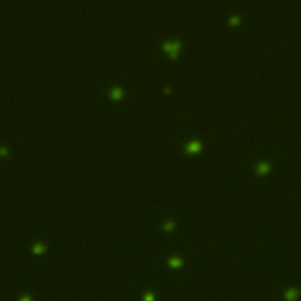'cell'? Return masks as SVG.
I'll return each mask as SVG.
<instances>
[{"label": "cell", "instance_id": "obj_1", "mask_svg": "<svg viewBox=\"0 0 301 301\" xmlns=\"http://www.w3.org/2000/svg\"><path fill=\"white\" fill-rule=\"evenodd\" d=\"M199 147H200V143H198V141H190V143H186V149L187 151H198L199 149Z\"/></svg>", "mask_w": 301, "mask_h": 301}, {"label": "cell", "instance_id": "obj_2", "mask_svg": "<svg viewBox=\"0 0 301 301\" xmlns=\"http://www.w3.org/2000/svg\"><path fill=\"white\" fill-rule=\"evenodd\" d=\"M120 94H121L120 88H118V87H113V88L111 90V95L113 96V98H119V96H120Z\"/></svg>", "mask_w": 301, "mask_h": 301}, {"label": "cell", "instance_id": "obj_3", "mask_svg": "<svg viewBox=\"0 0 301 301\" xmlns=\"http://www.w3.org/2000/svg\"><path fill=\"white\" fill-rule=\"evenodd\" d=\"M296 296H298V293H296V292H294V291L287 292V294H286V298H287V300H289V301L294 300Z\"/></svg>", "mask_w": 301, "mask_h": 301}, {"label": "cell", "instance_id": "obj_4", "mask_svg": "<svg viewBox=\"0 0 301 301\" xmlns=\"http://www.w3.org/2000/svg\"><path fill=\"white\" fill-rule=\"evenodd\" d=\"M44 251V247H42L41 243H35L34 245V247H33V252H35V253H40V252H42Z\"/></svg>", "mask_w": 301, "mask_h": 301}, {"label": "cell", "instance_id": "obj_5", "mask_svg": "<svg viewBox=\"0 0 301 301\" xmlns=\"http://www.w3.org/2000/svg\"><path fill=\"white\" fill-rule=\"evenodd\" d=\"M169 265H172V266H180L181 265V261L178 258H173V259L169 260Z\"/></svg>", "mask_w": 301, "mask_h": 301}, {"label": "cell", "instance_id": "obj_6", "mask_svg": "<svg viewBox=\"0 0 301 301\" xmlns=\"http://www.w3.org/2000/svg\"><path fill=\"white\" fill-rule=\"evenodd\" d=\"M145 301H154V298L151 293H148L147 295L145 296Z\"/></svg>", "mask_w": 301, "mask_h": 301}, {"label": "cell", "instance_id": "obj_7", "mask_svg": "<svg viewBox=\"0 0 301 301\" xmlns=\"http://www.w3.org/2000/svg\"><path fill=\"white\" fill-rule=\"evenodd\" d=\"M164 228H165V229H171V228H172V222H171V221L166 222V223L164 225Z\"/></svg>", "mask_w": 301, "mask_h": 301}, {"label": "cell", "instance_id": "obj_8", "mask_svg": "<svg viewBox=\"0 0 301 301\" xmlns=\"http://www.w3.org/2000/svg\"><path fill=\"white\" fill-rule=\"evenodd\" d=\"M229 21H231V22H237V21H238V16H232L231 18H229Z\"/></svg>", "mask_w": 301, "mask_h": 301}, {"label": "cell", "instance_id": "obj_9", "mask_svg": "<svg viewBox=\"0 0 301 301\" xmlns=\"http://www.w3.org/2000/svg\"><path fill=\"white\" fill-rule=\"evenodd\" d=\"M265 169H266V165H265V164H261V165H260V166H259V171H265Z\"/></svg>", "mask_w": 301, "mask_h": 301}, {"label": "cell", "instance_id": "obj_10", "mask_svg": "<svg viewBox=\"0 0 301 301\" xmlns=\"http://www.w3.org/2000/svg\"><path fill=\"white\" fill-rule=\"evenodd\" d=\"M20 301H31V299H30V296H24Z\"/></svg>", "mask_w": 301, "mask_h": 301}]
</instances>
